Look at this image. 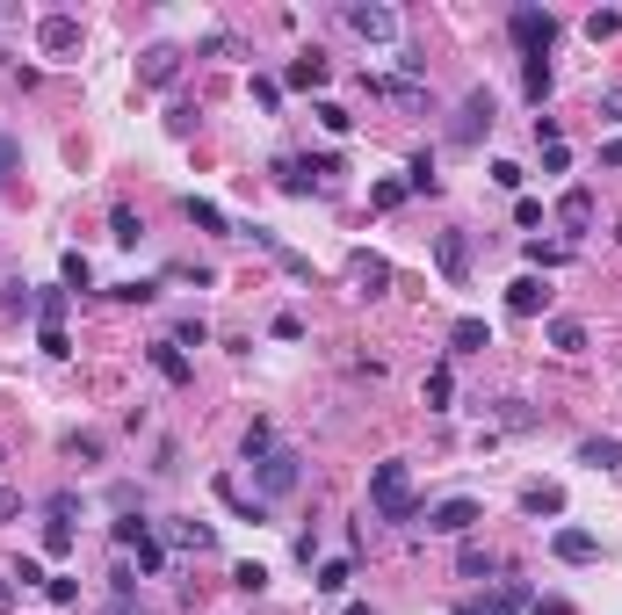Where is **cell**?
<instances>
[{"label":"cell","instance_id":"30","mask_svg":"<svg viewBox=\"0 0 622 615\" xmlns=\"http://www.w3.org/2000/svg\"><path fill=\"white\" fill-rule=\"evenodd\" d=\"M413 189H420V196H434V189H442V174H434V152H420V160L406 167V196H413Z\"/></svg>","mask_w":622,"mask_h":615},{"label":"cell","instance_id":"10","mask_svg":"<svg viewBox=\"0 0 622 615\" xmlns=\"http://www.w3.org/2000/svg\"><path fill=\"white\" fill-rule=\"evenodd\" d=\"M326 51H297L290 58V73H283V87H297V95H319V87H326Z\"/></svg>","mask_w":622,"mask_h":615},{"label":"cell","instance_id":"29","mask_svg":"<svg viewBox=\"0 0 622 615\" xmlns=\"http://www.w3.org/2000/svg\"><path fill=\"white\" fill-rule=\"evenodd\" d=\"M217 500H225V507H239L246 521H268V500H246V492H239L232 478H217Z\"/></svg>","mask_w":622,"mask_h":615},{"label":"cell","instance_id":"17","mask_svg":"<svg viewBox=\"0 0 622 615\" xmlns=\"http://www.w3.org/2000/svg\"><path fill=\"white\" fill-rule=\"evenodd\" d=\"M420 398H427V413H449V398H456V369H449V362H434V369H427V384H420Z\"/></svg>","mask_w":622,"mask_h":615},{"label":"cell","instance_id":"19","mask_svg":"<svg viewBox=\"0 0 622 615\" xmlns=\"http://www.w3.org/2000/svg\"><path fill=\"white\" fill-rule=\"evenodd\" d=\"M246 239H254V246H268V254H275V261H283V268L297 275V283H311V261H304V254H290V246H283V239H275V232H261V225H246Z\"/></svg>","mask_w":622,"mask_h":615},{"label":"cell","instance_id":"20","mask_svg":"<svg viewBox=\"0 0 622 615\" xmlns=\"http://www.w3.org/2000/svg\"><path fill=\"white\" fill-rule=\"evenodd\" d=\"M579 464H594V471H622V442H615V435H586V442H579Z\"/></svg>","mask_w":622,"mask_h":615},{"label":"cell","instance_id":"54","mask_svg":"<svg viewBox=\"0 0 622 615\" xmlns=\"http://www.w3.org/2000/svg\"><path fill=\"white\" fill-rule=\"evenodd\" d=\"M22 514V492H8V485H0V521H15Z\"/></svg>","mask_w":622,"mask_h":615},{"label":"cell","instance_id":"42","mask_svg":"<svg viewBox=\"0 0 622 615\" xmlns=\"http://www.w3.org/2000/svg\"><path fill=\"white\" fill-rule=\"evenodd\" d=\"M15 167H22V138H8V131H0V189L15 181Z\"/></svg>","mask_w":622,"mask_h":615},{"label":"cell","instance_id":"4","mask_svg":"<svg viewBox=\"0 0 622 615\" xmlns=\"http://www.w3.org/2000/svg\"><path fill=\"white\" fill-rule=\"evenodd\" d=\"M507 37H514L521 58H550V44H557V15H550V8H514V15H507Z\"/></svg>","mask_w":622,"mask_h":615},{"label":"cell","instance_id":"32","mask_svg":"<svg viewBox=\"0 0 622 615\" xmlns=\"http://www.w3.org/2000/svg\"><path fill=\"white\" fill-rule=\"evenodd\" d=\"M109 536H116V550H131V543H145L152 529H145V514H116V521H109Z\"/></svg>","mask_w":622,"mask_h":615},{"label":"cell","instance_id":"5","mask_svg":"<svg viewBox=\"0 0 622 615\" xmlns=\"http://www.w3.org/2000/svg\"><path fill=\"white\" fill-rule=\"evenodd\" d=\"M492 109H500V102H492V87H471V95L456 102V123H449V145H478V138L492 131Z\"/></svg>","mask_w":622,"mask_h":615},{"label":"cell","instance_id":"24","mask_svg":"<svg viewBox=\"0 0 622 615\" xmlns=\"http://www.w3.org/2000/svg\"><path fill=\"white\" fill-rule=\"evenodd\" d=\"M456 572H463V579H492V572H500V558H492L485 543H471V536H463V550H456Z\"/></svg>","mask_w":622,"mask_h":615},{"label":"cell","instance_id":"51","mask_svg":"<svg viewBox=\"0 0 622 615\" xmlns=\"http://www.w3.org/2000/svg\"><path fill=\"white\" fill-rule=\"evenodd\" d=\"M492 181H500V189H521V181H528V174H521L514 160H492Z\"/></svg>","mask_w":622,"mask_h":615},{"label":"cell","instance_id":"56","mask_svg":"<svg viewBox=\"0 0 622 615\" xmlns=\"http://www.w3.org/2000/svg\"><path fill=\"white\" fill-rule=\"evenodd\" d=\"M8 601H15V587H8V579H0V615H8Z\"/></svg>","mask_w":622,"mask_h":615},{"label":"cell","instance_id":"45","mask_svg":"<svg viewBox=\"0 0 622 615\" xmlns=\"http://www.w3.org/2000/svg\"><path fill=\"white\" fill-rule=\"evenodd\" d=\"M44 594H51L58 608H73V601H80V579H66V572H51V579H44Z\"/></svg>","mask_w":622,"mask_h":615},{"label":"cell","instance_id":"25","mask_svg":"<svg viewBox=\"0 0 622 615\" xmlns=\"http://www.w3.org/2000/svg\"><path fill=\"white\" fill-rule=\"evenodd\" d=\"M449 348H456V355L492 348V326H485V319H456V326H449Z\"/></svg>","mask_w":622,"mask_h":615},{"label":"cell","instance_id":"55","mask_svg":"<svg viewBox=\"0 0 622 615\" xmlns=\"http://www.w3.org/2000/svg\"><path fill=\"white\" fill-rule=\"evenodd\" d=\"M601 160H608V167H622V138H608V145H601Z\"/></svg>","mask_w":622,"mask_h":615},{"label":"cell","instance_id":"14","mask_svg":"<svg viewBox=\"0 0 622 615\" xmlns=\"http://www.w3.org/2000/svg\"><path fill=\"white\" fill-rule=\"evenodd\" d=\"M434 261H442L449 283H463V275H471V239H463V232H442V239H434Z\"/></svg>","mask_w":622,"mask_h":615},{"label":"cell","instance_id":"46","mask_svg":"<svg viewBox=\"0 0 622 615\" xmlns=\"http://www.w3.org/2000/svg\"><path fill=\"white\" fill-rule=\"evenodd\" d=\"M37 319H44V326H66V290H44V297H37Z\"/></svg>","mask_w":622,"mask_h":615},{"label":"cell","instance_id":"27","mask_svg":"<svg viewBox=\"0 0 622 615\" xmlns=\"http://www.w3.org/2000/svg\"><path fill=\"white\" fill-rule=\"evenodd\" d=\"M348 579H355V565H348V558H326L311 587H319V594H348Z\"/></svg>","mask_w":622,"mask_h":615},{"label":"cell","instance_id":"53","mask_svg":"<svg viewBox=\"0 0 622 615\" xmlns=\"http://www.w3.org/2000/svg\"><path fill=\"white\" fill-rule=\"evenodd\" d=\"M528 615H579V608H572V601H557V594H550V601H536V608H528Z\"/></svg>","mask_w":622,"mask_h":615},{"label":"cell","instance_id":"12","mask_svg":"<svg viewBox=\"0 0 622 615\" xmlns=\"http://www.w3.org/2000/svg\"><path fill=\"white\" fill-rule=\"evenodd\" d=\"M174 73H181V51H174V44H152V51L138 58V80H145V87H174Z\"/></svg>","mask_w":622,"mask_h":615},{"label":"cell","instance_id":"36","mask_svg":"<svg viewBox=\"0 0 622 615\" xmlns=\"http://www.w3.org/2000/svg\"><path fill=\"white\" fill-rule=\"evenodd\" d=\"M58 275H66V290H87V283H95V261H87V254H66V261H58Z\"/></svg>","mask_w":622,"mask_h":615},{"label":"cell","instance_id":"13","mask_svg":"<svg viewBox=\"0 0 622 615\" xmlns=\"http://www.w3.org/2000/svg\"><path fill=\"white\" fill-rule=\"evenodd\" d=\"M348 275H355L369 297H384V290H391V261H384V254H369V246H362V254H348Z\"/></svg>","mask_w":622,"mask_h":615},{"label":"cell","instance_id":"52","mask_svg":"<svg viewBox=\"0 0 622 615\" xmlns=\"http://www.w3.org/2000/svg\"><path fill=\"white\" fill-rule=\"evenodd\" d=\"M601 123H622V87H608V95H601Z\"/></svg>","mask_w":622,"mask_h":615},{"label":"cell","instance_id":"33","mask_svg":"<svg viewBox=\"0 0 622 615\" xmlns=\"http://www.w3.org/2000/svg\"><path fill=\"white\" fill-rule=\"evenodd\" d=\"M131 558H138V572L152 579V572H167V543H160V536H145V543H131Z\"/></svg>","mask_w":622,"mask_h":615},{"label":"cell","instance_id":"43","mask_svg":"<svg viewBox=\"0 0 622 615\" xmlns=\"http://www.w3.org/2000/svg\"><path fill=\"white\" fill-rule=\"evenodd\" d=\"M528 261L550 275V268H565V261H572V246H543V239H536V246H528Z\"/></svg>","mask_w":622,"mask_h":615},{"label":"cell","instance_id":"47","mask_svg":"<svg viewBox=\"0 0 622 615\" xmlns=\"http://www.w3.org/2000/svg\"><path fill=\"white\" fill-rule=\"evenodd\" d=\"M369 203H377V210H398V203H406V181H377V189H369Z\"/></svg>","mask_w":622,"mask_h":615},{"label":"cell","instance_id":"57","mask_svg":"<svg viewBox=\"0 0 622 615\" xmlns=\"http://www.w3.org/2000/svg\"><path fill=\"white\" fill-rule=\"evenodd\" d=\"M340 615H377V608H362V601H348V608H340Z\"/></svg>","mask_w":622,"mask_h":615},{"label":"cell","instance_id":"49","mask_svg":"<svg viewBox=\"0 0 622 615\" xmlns=\"http://www.w3.org/2000/svg\"><path fill=\"white\" fill-rule=\"evenodd\" d=\"M268 333H275V341H304V319H297V312H275Z\"/></svg>","mask_w":622,"mask_h":615},{"label":"cell","instance_id":"41","mask_svg":"<svg viewBox=\"0 0 622 615\" xmlns=\"http://www.w3.org/2000/svg\"><path fill=\"white\" fill-rule=\"evenodd\" d=\"M44 514H51V521H73V514H80V492H73V485H58L51 500H44Z\"/></svg>","mask_w":622,"mask_h":615},{"label":"cell","instance_id":"34","mask_svg":"<svg viewBox=\"0 0 622 615\" xmlns=\"http://www.w3.org/2000/svg\"><path fill=\"white\" fill-rule=\"evenodd\" d=\"M181 210H189V225H203V232H232V225H225V210H217V203H203V196H189Z\"/></svg>","mask_w":622,"mask_h":615},{"label":"cell","instance_id":"37","mask_svg":"<svg viewBox=\"0 0 622 615\" xmlns=\"http://www.w3.org/2000/svg\"><path fill=\"white\" fill-rule=\"evenodd\" d=\"M586 37H594V44L622 37V15H615V8H594V15H586Z\"/></svg>","mask_w":622,"mask_h":615},{"label":"cell","instance_id":"58","mask_svg":"<svg viewBox=\"0 0 622 615\" xmlns=\"http://www.w3.org/2000/svg\"><path fill=\"white\" fill-rule=\"evenodd\" d=\"M456 615H485V608H478V601H463V608H456Z\"/></svg>","mask_w":622,"mask_h":615},{"label":"cell","instance_id":"31","mask_svg":"<svg viewBox=\"0 0 622 615\" xmlns=\"http://www.w3.org/2000/svg\"><path fill=\"white\" fill-rule=\"evenodd\" d=\"M268 449H275V427H268V420H254V427H246V442H239V456H246V464H261Z\"/></svg>","mask_w":622,"mask_h":615},{"label":"cell","instance_id":"44","mask_svg":"<svg viewBox=\"0 0 622 615\" xmlns=\"http://www.w3.org/2000/svg\"><path fill=\"white\" fill-rule=\"evenodd\" d=\"M203 341H210V326H203V319H181V326H174V348H181V355L203 348Z\"/></svg>","mask_w":622,"mask_h":615},{"label":"cell","instance_id":"28","mask_svg":"<svg viewBox=\"0 0 622 615\" xmlns=\"http://www.w3.org/2000/svg\"><path fill=\"white\" fill-rule=\"evenodd\" d=\"M550 348H557V355H579V348H586V326H579V319H550Z\"/></svg>","mask_w":622,"mask_h":615},{"label":"cell","instance_id":"50","mask_svg":"<svg viewBox=\"0 0 622 615\" xmlns=\"http://www.w3.org/2000/svg\"><path fill=\"white\" fill-rule=\"evenodd\" d=\"M66 456H80V464H95V456H102V435H73V442H66Z\"/></svg>","mask_w":622,"mask_h":615},{"label":"cell","instance_id":"38","mask_svg":"<svg viewBox=\"0 0 622 615\" xmlns=\"http://www.w3.org/2000/svg\"><path fill=\"white\" fill-rule=\"evenodd\" d=\"M232 587H239V594H261V587H268V565H254V558L232 565Z\"/></svg>","mask_w":622,"mask_h":615},{"label":"cell","instance_id":"9","mask_svg":"<svg viewBox=\"0 0 622 615\" xmlns=\"http://www.w3.org/2000/svg\"><path fill=\"white\" fill-rule=\"evenodd\" d=\"M550 558H557V565H594V558H601V536H594V529H557V536H550Z\"/></svg>","mask_w":622,"mask_h":615},{"label":"cell","instance_id":"18","mask_svg":"<svg viewBox=\"0 0 622 615\" xmlns=\"http://www.w3.org/2000/svg\"><path fill=\"white\" fill-rule=\"evenodd\" d=\"M557 225H565V232H586V225H594V196H586V189H565V196H557Z\"/></svg>","mask_w":622,"mask_h":615},{"label":"cell","instance_id":"35","mask_svg":"<svg viewBox=\"0 0 622 615\" xmlns=\"http://www.w3.org/2000/svg\"><path fill=\"white\" fill-rule=\"evenodd\" d=\"M66 550H73V521H51L44 514V558H66Z\"/></svg>","mask_w":622,"mask_h":615},{"label":"cell","instance_id":"7","mask_svg":"<svg viewBox=\"0 0 622 615\" xmlns=\"http://www.w3.org/2000/svg\"><path fill=\"white\" fill-rule=\"evenodd\" d=\"M37 51L66 66V58L80 51V15H44V22H37Z\"/></svg>","mask_w":622,"mask_h":615},{"label":"cell","instance_id":"39","mask_svg":"<svg viewBox=\"0 0 622 615\" xmlns=\"http://www.w3.org/2000/svg\"><path fill=\"white\" fill-rule=\"evenodd\" d=\"M311 116H319V123H326V131H333V138H348V131H355V116H348V109H340V102H319V109H311Z\"/></svg>","mask_w":622,"mask_h":615},{"label":"cell","instance_id":"3","mask_svg":"<svg viewBox=\"0 0 622 615\" xmlns=\"http://www.w3.org/2000/svg\"><path fill=\"white\" fill-rule=\"evenodd\" d=\"M340 22H348L362 44H398V37H406V15L384 8V0H348V8H340Z\"/></svg>","mask_w":622,"mask_h":615},{"label":"cell","instance_id":"15","mask_svg":"<svg viewBox=\"0 0 622 615\" xmlns=\"http://www.w3.org/2000/svg\"><path fill=\"white\" fill-rule=\"evenodd\" d=\"M167 543H174V550H196V558H203V550L217 543V529H210V521H196V514H181V521H167Z\"/></svg>","mask_w":622,"mask_h":615},{"label":"cell","instance_id":"26","mask_svg":"<svg viewBox=\"0 0 622 615\" xmlns=\"http://www.w3.org/2000/svg\"><path fill=\"white\" fill-rule=\"evenodd\" d=\"M109 239H116V246H138V239H145V225H138V210H131V203H116V210H109Z\"/></svg>","mask_w":622,"mask_h":615},{"label":"cell","instance_id":"40","mask_svg":"<svg viewBox=\"0 0 622 615\" xmlns=\"http://www.w3.org/2000/svg\"><path fill=\"white\" fill-rule=\"evenodd\" d=\"M37 348H44L51 362H66V355H73V341H66V326H37Z\"/></svg>","mask_w":622,"mask_h":615},{"label":"cell","instance_id":"48","mask_svg":"<svg viewBox=\"0 0 622 615\" xmlns=\"http://www.w3.org/2000/svg\"><path fill=\"white\" fill-rule=\"evenodd\" d=\"M254 109H283V80L261 73V80H254Z\"/></svg>","mask_w":622,"mask_h":615},{"label":"cell","instance_id":"1","mask_svg":"<svg viewBox=\"0 0 622 615\" xmlns=\"http://www.w3.org/2000/svg\"><path fill=\"white\" fill-rule=\"evenodd\" d=\"M369 507H377V521H413V514H420V500H413V471L398 464V456L369 471Z\"/></svg>","mask_w":622,"mask_h":615},{"label":"cell","instance_id":"21","mask_svg":"<svg viewBox=\"0 0 622 615\" xmlns=\"http://www.w3.org/2000/svg\"><path fill=\"white\" fill-rule=\"evenodd\" d=\"M514 608H536V594H528V579H500L485 601V615H514Z\"/></svg>","mask_w":622,"mask_h":615},{"label":"cell","instance_id":"2","mask_svg":"<svg viewBox=\"0 0 622 615\" xmlns=\"http://www.w3.org/2000/svg\"><path fill=\"white\" fill-rule=\"evenodd\" d=\"M297 485H304V456L275 442V449L261 456V464H254V500H268V507H275V500H290Z\"/></svg>","mask_w":622,"mask_h":615},{"label":"cell","instance_id":"22","mask_svg":"<svg viewBox=\"0 0 622 615\" xmlns=\"http://www.w3.org/2000/svg\"><path fill=\"white\" fill-rule=\"evenodd\" d=\"M369 95H384V102H398V109H420V102H427V87L398 73V80H369Z\"/></svg>","mask_w":622,"mask_h":615},{"label":"cell","instance_id":"16","mask_svg":"<svg viewBox=\"0 0 622 615\" xmlns=\"http://www.w3.org/2000/svg\"><path fill=\"white\" fill-rule=\"evenodd\" d=\"M550 87H557V73H550V58H521V95H528V102L543 109V102H550Z\"/></svg>","mask_w":622,"mask_h":615},{"label":"cell","instance_id":"23","mask_svg":"<svg viewBox=\"0 0 622 615\" xmlns=\"http://www.w3.org/2000/svg\"><path fill=\"white\" fill-rule=\"evenodd\" d=\"M521 514H565V485H521Z\"/></svg>","mask_w":622,"mask_h":615},{"label":"cell","instance_id":"6","mask_svg":"<svg viewBox=\"0 0 622 615\" xmlns=\"http://www.w3.org/2000/svg\"><path fill=\"white\" fill-rule=\"evenodd\" d=\"M485 521V507L471 500V492H456V500H434L427 507V536H471Z\"/></svg>","mask_w":622,"mask_h":615},{"label":"cell","instance_id":"11","mask_svg":"<svg viewBox=\"0 0 622 615\" xmlns=\"http://www.w3.org/2000/svg\"><path fill=\"white\" fill-rule=\"evenodd\" d=\"M145 362H152V369H160V377H167V384H196V362H189V355H181L174 341H152V348H145Z\"/></svg>","mask_w":622,"mask_h":615},{"label":"cell","instance_id":"8","mask_svg":"<svg viewBox=\"0 0 622 615\" xmlns=\"http://www.w3.org/2000/svg\"><path fill=\"white\" fill-rule=\"evenodd\" d=\"M507 312L514 319H543L550 312V283H543V275H514V283H507Z\"/></svg>","mask_w":622,"mask_h":615}]
</instances>
